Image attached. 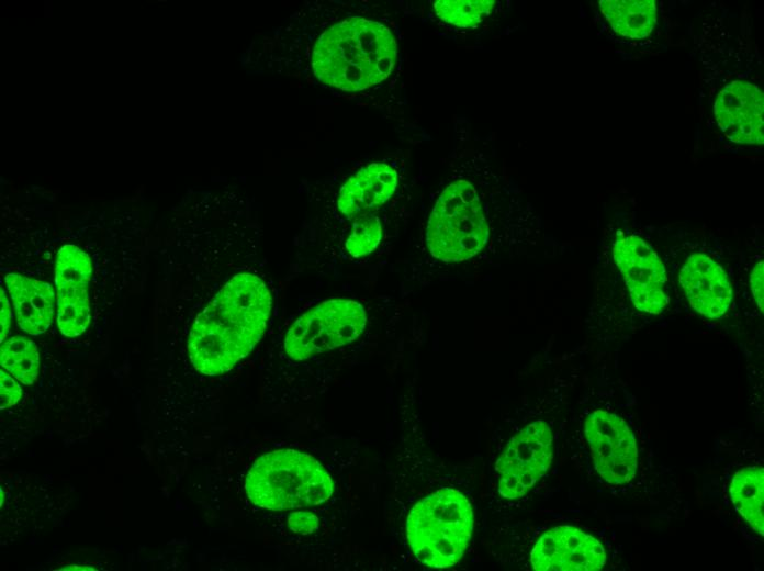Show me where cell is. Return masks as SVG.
Returning a JSON list of instances; mask_svg holds the SVG:
<instances>
[{
    "mask_svg": "<svg viewBox=\"0 0 764 571\" xmlns=\"http://www.w3.org/2000/svg\"><path fill=\"white\" fill-rule=\"evenodd\" d=\"M459 157L439 184L427 213L424 249L437 273L484 264L496 255L502 186L483 153Z\"/></svg>",
    "mask_w": 764,
    "mask_h": 571,
    "instance_id": "6da1fadb",
    "label": "cell"
},
{
    "mask_svg": "<svg viewBox=\"0 0 764 571\" xmlns=\"http://www.w3.org/2000/svg\"><path fill=\"white\" fill-rule=\"evenodd\" d=\"M272 310V295L258 276L229 279L195 317L188 340L192 366L206 376L231 370L260 340Z\"/></svg>",
    "mask_w": 764,
    "mask_h": 571,
    "instance_id": "7a4b0ae2",
    "label": "cell"
},
{
    "mask_svg": "<svg viewBox=\"0 0 764 571\" xmlns=\"http://www.w3.org/2000/svg\"><path fill=\"white\" fill-rule=\"evenodd\" d=\"M397 60V42L384 23L350 16L329 26L314 43L311 67L322 83L360 92L382 83Z\"/></svg>",
    "mask_w": 764,
    "mask_h": 571,
    "instance_id": "3957f363",
    "label": "cell"
},
{
    "mask_svg": "<svg viewBox=\"0 0 764 571\" xmlns=\"http://www.w3.org/2000/svg\"><path fill=\"white\" fill-rule=\"evenodd\" d=\"M245 490L257 506L271 511L304 510L324 504L334 483L314 457L280 449L260 456L250 467Z\"/></svg>",
    "mask_w": 764,
    "mask_h": 571,
    "instance_id": "277c9868",
    "label": "cell"
},
{
    "mask_svg": "<svg viewBox=\"0 0 764 571\" xmlns=\"http://www.w3.org/2000/svg\"><path fill=\"white\" fill-rule=\"evenodd\" d=\"M473 512L458 490L443 488L411 510L406 533L413 553L425 566L448 568L463 556L473 530Z\"/></svg>",
    "mask_w": 764,
    "mask_h": 571,
    "instance_id": "5b68a950",
    "label": "cell"
},
{
    "mask_svg": "<svg viewBox=\"0 0 764 571\" xmlns=\"http://www.w3.org/2000/svg\"><path fill=\"white\" fill-rule=\"evenodd\" d=\"M367 324L364 307L357 301L322 302L301 315L283 337L282 348L294 360L332 350L356 340Z\"/></svg>",
    "mask_w": 764,
    "mask_h": 571,
    "instance_id": "8992f818",
    "label": "cell"
},
{
    "mask_svg": "<svg viewBox=\"0 0 764 571\" xmlns=\"http://www.w3.org/2000/svg\"><path fill=\"white\" fill-rule=\"evenodd\" d=\"M552 459V434L542 421L528 424L498 457V493L508 500L524 496L547 472Z\"/></svg>",
    "mask_w": 764,
    "mask_h": 571,
    "instance_id": "52a82bcc",
    "label": "cell"
},
{
    "mask_svg": "<svg viewBox=\"0 0 764 571\" xmlns=\"http://www.w3.org/2000/svg\"><path fill=\"white\" fill-rule=\"evenodd\" d=\"M584 428L598 474L614 485L628 483L637 470L638 448L627 423L614 413L595 411Z\"/></svg>",
    "mask_w": 764,
    "mask_h": 571,
    "instance_id": "ba28073f",
    "label": "cell"
},
{
    "mask_svg": "<svg viewBox=\"0 0 764 571\" xmlns=\"http://www.w3.org/2000/svg\"><path fill=\"white\" fill-rule=\"evenodd\" d=\"M613 255L633 305L660 314L666 304L665 271L656 253L637 235H620L613 244Z\"/></svg>",
    "mask_w": 764,
    "mask_h": 571,
    "instance_id": "9c48e42d",
    "label": "cell"
},
{
    "mask_svg": "<svg viewBox=\"0 0 764 571\" xmlns=\"http://www.w3.org/2000/svg\"><path fill=\"white\" fill-rule=\"evenodd\" d=\"M92 275L90 257L79 247L67 244L57 253V324L63 335H81L90 323L88 287Z\"/></svg>",
    "mask_w": 764,
    "mask_h": 571,
    "instance_id": "30bf717a",
    "label": "cell"
},
{
    "mask_svg": "<svg viewBox=\"0 0 764 571\" xmlns=\"http://www.w3.org/2000/svg\"><path fill=\"white\" fill-rule=\"evenodd\" d=\"M537 571H595L606 562L602 544L571 526H558L544 533L530 553Z\"/></svg>",
    "mask_w": 764,
    "mask_h": 571,
    "instance_id": "8fae6325",
    "label": "cell"
},
{
    "mask_svg": "<svg viewBox=\"0 0 764 571\" xmlns=\"http://www.w3.org/2000/svg\"><path fill=\"white\" fill-rule=\"evenodd\" d=\"M764 97L762 90L744 80H733L717 96L714 114L724 136L737 144L763 145Z\"/></svg>",
    "mask_w": 764,
    "mask_h": 571,
    "instance_id": "7c38bea8",
    "label": "cell"
},
{
    "mask_svg": "<svg viewBox=\"0 0 764 571\" xmlns=\"http://www.w3.org/2000/svg\"><path fill=\"white\" fill-rule=\"evenodd\" d=\"M400 184L398 169L391 163L372 161L360 167L339 188L337 213L344 220L375 213L395 194Z\"/></svg>",
    "mask_w": 764,
    "mask_h": 571,
    "instance_id": "4fadbf2b",
    "label": "cell"
},
{
    "mask_svg": "<svg viewBox=\"0 0 764 571\" xmlns=\"http://www.w3.org/2000/svg\"><path fill=\"white\" fill-rule=\"evenodd\" d=\"M679 283L692 307L708 318L722 317L732 301L727 273L705 254H693L679 272Z\"/></svg>",
    "mask_w": 764,
    "mask_h": 571,
    "instance_id": "5bb4252c",
    "label": "cell"
},
{
    "mask_svg": "<svg viewBox=\"0 0 764 571\" xmlns=\"http://www.w3.org/2000/svg\"><path fill=\"white\" fill-rule=\"evenodd\" d=\"M20 327L40 335L48 329L54 317V291L49 283L18 273L4 278Z\"/></svg>",
    "mask_w": 764,
    "mask_h": 571,
    "instance_id": "9a60e30c",
    "label": "cell"
},
{
    "mask_svg": "<svg viewBox=\"0 0 764 571\" xmlns=\"http://www.w3.org/2000/svg\"><path fill=\"white\" fill-rule=\"evenodd\" d=\"M599 9L611 29L629 38H644L656 22L653 0H602Z\"/></svg>",
    "mask_w": 764,
    "mask_h": 571,
    "instance_id": "2e32d148",
    "label": "cell"
},
{
    "mask_svg": "<svg viewBox=\"0 0 764 571\" xmlns=\"http://www.w3.org/2000/svg\"><path fill=\"white\" fill-rule=\"evenodd\" d=\"M730 495L740 515L756 533L763 536V468L749 467L737 472L731 481Z\"/></svg>",
    "mask_w": 764,
    "mask_h": 571,
    "instance_id": "e0dca14e",
    "label": "cell"
},
{
    "mask_svg": "<svg viewBox=\"0 0 764 571\" xmlns=\"http://www.w3.org/2000/svg\"><path fill=\"white\" fill-rule=\"evenodd\" d=\"M0 362L1 367L20 382L32 384L37 378L40 368L37 346L24 336L3 340L0 348Z\"/></svg>",
    "mask_w": 764,
    "mask_h": 571,
    "instance_id": "ac0fdd59",
    "label": "cell"
},
{
    "mask_svg": "<svg viewBox=\"0 0 764 571\" xmlns=\"http://www.w3.org/2000/svg\"><path fill=\"white\" fill-rule=\"evenodd\" d=\"M383 238V223L378 213L361 215L352 221L344 240V251L352 259L372 254Z\"/></svg>",
    "mask_w": 764,
    "mask_h": 571,
    "instance_id": "d6986e66",
    "label": "cell"
},
{
    "mask_svg": "<svg viewBox=\"0 0 764 571\" xmlns=\"http://www.w3.org/2000/svg\"><path fill=\"white\" fill-rule=\"evenodd\" d=\"M495 5L496 2L493 0H439L434 2L432 8L442 22L457 27L472 29L490 16Z\"/></svg>",
    "mask_w": 764,
    "mask_h": 571,
    "instance_id": "ffe728a7",
    "label": "cell"
},
{
    "mask_svg": "<svg viewBox=\"0 0 764 571\" xmlns=\"http://www.w3.org/2000/svg\"><path fill=\"white\" fill-rule=\"evenodd\" d=\"M288 526L293 533L305 536L318 529L319 519L313 513L300 510L289 515Z\"/></svg>",
    "mask_w": 764,
    "mask_h": 571,
    "instance_id": "44dd1931",
    "label": "cell"
},
{
    "mask_svg": "<svg viewBox=\"0 0 764 571\" xmlns=\"http://www.w3.org/2000/svg\"><path fill=\"white\" fill-rule=\"evenodd\" d=\"M22 390L21 387L15 382L13 376L0 371V407L1 410L8 408L21 399Z\"/></svg>",
    "mask_w": 764,
    "mask_h": 571,
    "instance_id": "7402d4cb",
    "label": "cell"
},
{
    "mask_svg": "<svg viewBox=\"0 0 764 571\" xmlns=\"http://www.w3.org/2000/svg\"><path fill=\"white\" fill-rule=\"evenodd\" d=\"M750 284H751V290L753 293V298L760 307V310L763 312L764 311V265L763 261H760L755 265L753 268L751 276H750Z\"/></svg>",
    "mask_w": 764,
    "mask_h": 571,
    "instance_id": "603a6c76",
    "label": "cell"
},
{
    "mask_svg": "<svg viewBox=\"0 0 764 571\" xmlns=\"http://www.w3.org/2000/svg\"><path fill=\"white\" fill-rule=\"evenodd\" d=\"M12 322V312L10 309V303L7 295L4 294L3 288H1V299H0V340H4L8 335L10 325Z\"/></svg>",
    "mask_w": 764,
    "mask_h": 571,
    "instance_id": "cb8c5ba5",
    "label": "cell"
},
{
    "mask_svg": "<svg viewBox=\"0 0 764 571\" xmlns=\"http://www.w3.org/2000/svg\"><path fill=\"white\" fill-rule=\"evenodd\" d=\"M58 570H59V571H66V570H67V571H69V570H81V571H82V570H96V569L92 568V567H87V566H75V564H74V566H66V567H64V568H61V569H58Z\"/></svg>",
    "mask_w": 764,
    "mask_h": 571,
    "instance_id": "d4e9b609",
    "label": "cell"
}]
</instances>
